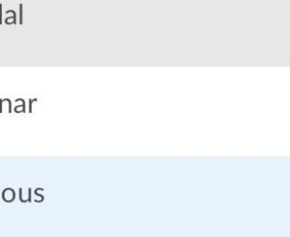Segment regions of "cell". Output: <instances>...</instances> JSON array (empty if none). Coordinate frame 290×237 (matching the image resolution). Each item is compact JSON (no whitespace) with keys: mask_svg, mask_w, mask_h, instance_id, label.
I'll use <instances>...</instances> for the list:
<instances>
[{"mask_svg":"<svg viewBox=\"0 0 290 237\" xmlns=\"http://www.w3.org/2000/svg\"><path fill=\"white\" fill-rule=\"evenodd\" d=\"M3 199L7 202H11L15 198V192L11 188H6L2 193Z\"/></svg>","mask_w":290,"mask_h":237,"instance_id":"obj_1","label":"cell"}]
</instances>
